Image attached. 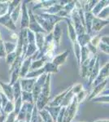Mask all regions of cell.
Listing matches in <instances>:
<instances>
[{
    "mask_svg": "<svg viewBox=\"0 0 109 122\" xmlns=\"http://www.w3.org/2000/svg\"><path fill=\"white\" fill-rule=\"evenodd\" d=\"M20 2L21 1H16V0H15V1H9V6H8L7 12L4 15L0 17V24L2 25H3V26H5L9 30L11 31L16 30V25L12 22V20L11 19V13L12 11V10L19 4Z\"/></svg>",
    "mask_w": 109,
    "mask_h": 122,
    "instance_id": "cell-1",
    "label": "cell"
},
{
    "mask_svg": "<svg viewBox=\"0 0 109 122\" xmlns=\"http://www.w3.org/2000/svg\"><path fill=\"white\" fill-rule=\"evenodd\" d=\"M78 102L76 99V96L73 97V100L71 101L70 104L66 107L64 112V118H63L62 122H72L73 118L76 117L77 112L78 111Z\"/></svg>",
    "mask_w": 109,
    "mask_h": 122,
    "instance_id": "cell-2",
    "label": "cell"
},
{
    "mask_svg": "<svg viewBox=\"0 0 109 122\" xmlns=\"http://www.w3.org/2000/svg\"><path fill=\"white\" fill-rule=\"evenodd\" d=\"M28 13H29V27H28V29L34 33H41L47 34V33L45 32L44 29L40 26V25H39L38 22L37 21V20L35 19L32 10H29V9L28 10Z\"/></svg>",
    "mask_w": 109,
    "mask_h": 122,
    "instance_id": "cell-3",
    "label": "cell"
},
{
    "mask_svg": "<svg viewBox=\"0 0 109 122\" xmlns=\"http://www.w3.org/2000/svg\"><path fill=\"white\" fill-rule=\"evenodd\" d=\"M27 1H21V29H28L29 27V13H28V8L27 7Z\"/></svg>",
    "mask_w": 109,
    "mask_h": 122,
    "instance_id": "cell-4",
    "label": "cell"
},
{
    "mask_svg": "<svg viewBox=\"0 0 109 122\" xmlns=\"http://www.w3.org/2000/svg\"><path fill=\"white\" fill-rule=\"evenodd\" d=\"M109 64L108 62L106 63L102 68H100L98 76H97L96 79L94 81V82L92 83V86H96L97 85L102 83L103 81H104L105 80L108 79V73H109Z\"/></svg>",
    "mask_w": 109,
    "mask_h": 122,
    "instance_id": "cell-5",
    "label": "cell"
},
{
    "mask_svg": "<svg viewBox=\"0 0 109 122\" xmlns=\"http://www.w3.org/2000/svg\"><path fill=\"white\" fill-rule=\"evenodd\" d=\"M19 81L22 91L32 92L35 81H36V78H21Z\"/></svg>",
    "mask_w": 109,
    "mask_h": 122,
    "instance_id": "cell-6",
    "label": "cell"
},
{
    "mask_svg": "<svg viewBox=\"0 0 109 122\" xmlns=\"http://www.w3.org/2000/svg\"><path fill=\"white\" fill-rule=\"evenodd\" d=\"M108 20H104L97 17H94L92 21V26H91V32H99L104 27L108 25Z\"/></svg>",
    "mask_w": 109,
    "mask_h": 122,
    "instance_id": "cell-7",
    "label": "cell"
},
{
    "mask_svg": "<svg viewBox=\"0 0 109 122\" xmlns=\"http://www.w3.org/2000/svg\"><path fill=\"white\" fill-rule=\"evenodd\" d=\"M108 83V79H107V80H105L104 81H103L102 83H100V84L97 85L96 86H94V89H93V90L91 91V93L90 94V95H89L88 99L91 100L92 99H94V98L97 97L98 95H99V94L104 91V90L105 88H106Z\"/></svg>",
    "mask_w": 109,
    "mask_h": 122,
    "instance_id": "cell-8",
    "label": "cell"
},
{
    "mask_svg": "<svg viewBox=\"0 0 109 122\" xmlns=\"http://www.w3.org/2000/svg\"><path fill=\"white\" fill-rule=\"evenodd\" d=\"M34 15V17L35 19L37 20V21L38 22V24L40 25V26L43 29L45 30V32L47 33H50L52 32L53 29H54V26L55 25H51V23H49L48 21L45 20L44 19H42L41 16H39L38 14H36V13H33Z\"/></svg>",
    "mask_w": 109,
    "mask_h": 122,
    "instance_id": "cell-9",
    "label": "cell"
},
{
    "mask_svg": "<svg viewBox=\"0 0 109 122\" xmlns=\"http://www.w3.org/2000/svg\"><path fill=\"white\" fill-rule=\"evenodd\" d=\"M31 63H32V57H28L23 60L21 66V69H20V76L21 78H25L27 73L29 72Z\"/></svg>",
    "mask_w": 109,
    "mask_h": 122,
    "instance_id": "cell-10",
    "label": "cell"
},
{
    "mask_svg": "<svg viewBox=\"0 0 109 122\" xmlns=\"http://www.w3.org/2000/svg\"><path fill=\"white\" fill-rule=\"evenodd\" d=\"M38 15L39 16H41L42 19L48 21L49 23H51L53 25H55L56 24L59 23V21L66 20L67 19V18H63V17H59L57 15H50V14H47V13H39Z\"/></svg>",
    "mask_w": 109,
    "mask_h": 122,
    "instance_id": "cell-11",
    "label": "cell"
},
{
    "mask_svg": "<svg viewBox=\"0 0 109 122\" xmlns=\"http://www.w3.org/2000/svg\"><path fill=\"white\" fill-rule=\"evenodd\" d=\"M52 37H53V41L55 46H59L60 45V41H61V37L63 34V30L61 29L60 25L59 23L56 24L54 26V29L52 30Z\"/></svg>",
    "mask_w": 109,
    "mask_h": 122,
    "instance_id": "cell-12",
    "label": "cell"
},
{
    "mask_svg": "<svg viewBox=\"0 0 109 122\" xmlns=\"http://www.w3.org/2000/svg\"><path fill=\"white\" fill-rule=\"evenodd\" d=\"M0 90L7 96L9 101H14L12 86H11L10 84L4 83L3 81H0Z\"/></svg>",
    "mask_w": 109,
    "mask_h": 122,
    "instance_id": "cell-13",
    "label": "cell"
},
{
    "mask_svg": "<svg viewBox=\"0 0 109 122\" xmlns=\"http://www.w3.org/2000/svg\"><path fill=\"white\" fill-rule=\"evenodd\" d=\"M100 70V65H99V58H97L95 61V64H94V67H93L92 70L90 72V74L88 77V86H92V83L94 82V81L96 79L97 76H98L99 72Z\"/></svg>",
    "mask_w": 109,
    "mask_h": 122,
    "instance_id": "cell-14",
    "label": "cell"
},
{
    "mask_svg": "<svg viewBox=\"0 0 109 122\" xmlns=\"http://www.w3.org/2000/svg\"><path fill=\"white\" fill-rule=\"evenodd\" d=\"M69 53H70V51L69 50H66L65 51H64L63 53H60V54L57 55L56 56H54V58L51 60V62L56 65L57 67H59L60 65L64 64V62L66 61L67 58H68Z\"/></svg>",
    "mask_w": 109,
    "mask_h": 122,
    "instance_id": "cell-15",
    "label": "cell"
},
{
    "mask_svg": "<svg viewBox=\"0 0 109 122\" xmlns=\"http://www.w3.org/2000/svg\"><path fill=\"white\" fill-rule=\"evenodd\" d=\"M71 86L68 87L66 90H64V91H63L62 93L59 94L58 96H56V97H55L51 102H49L48 106H52V107H59H59H60L63 99H64V98L65 97V95L67 94V93H68L69 90H70Z\"/></svg>",
    "mask_w": 109,
    "mask_h": 122,
    "instance_id": "cell-16",
    "label": "cell"
},
{
    "mask_svg": "<svg viewBox=\"0 0 109 122\" xmlns=\"http://www.w3.org/2000/svg\"><path fill=\"white\" fill-rule=\"evenodd\" d=\"M49 99H50V97H47V96L43 95L42 94H40V95H39L38 98L37 99L36 102L34 103V104L36 105V107L37 108V110L41 111V110L44 109V107L48 105Z\"/></svg>",
    "mask_w": 109,
    "mask_h": 122,
    "instance_id": "cell-17",
    "label": "cell"
},
{
    "mask_svg": "<svg viewBox=\"0 0 109 122\" xmlns=\"http://www.w3.org/2000/svg\"><path fill=\"white\" fill-rule=\"evenodd\" d=\"M94 15L90 11L89 12H84V22H85V29H86V33L90 35L91 32V26H92V21L94 19Z\"/></svg>",
    "mask_w": 109,
    "mask_h": 122,
    "instance_id": "cell-18",
    "label": "cell"
},
{
    "mask_svg": "<svg viewBox=\"0 0 109 122\" xmlns=\"http://www.w3.org/2000/svg\"><path fill=\"white\" fill-rule=\"evenodd\" d=\"M109 2L107 1V0H101V1H98V3H96L95 6L94 7V8L92 9V11H90L92 13V15H94V17H96L97 15H99V13L102 11L104 7H108V6Z\"/></svg>",
    "mask_w": 109,
    "mask_h": 122,
    "instance_id": "cell-19",
    "label": "cell"
},
{
    "mask_svg": "<svg viewBox=\"0 0 109 122\" xmlns=\"http://www.w3.org/2000/svg\"><path fill=\"white\" fill-rule=\"evenodd\" d=\"M58 1H55V0H50V1H49V0L40 1L33 6L32 11H35V10H37V9H42V10L47 9L48 7H50L51 6H52V5H54L55 3H56Z\"/></svg>",
    "mask_w": 109,
    "mask_h": 122,
    "instance_id": "cell-20",
    "label": "cell"
},
{
    "mask_svg": "<svg viewBox=\"0 0 109 122\" xmlns=\"http://www.w3.org/2000/svg\"><path fill=\"white\" fill-rule=\"evenodd\" d=\"M51 74H47L45 83L42 86V87L41 94H42L43 95L47 96V97H50L51 94Z\"/></svg>",
    "mask_w": 109,
    "mask_h": 122,
    "instance_id": "cell-21",
    "label": "cell"
},
{
    "mask_svg": "<svg viewBox=\"0 0 109 122\" xmlns=\"http://www.w3.org/2000/svg\"><path fill=\"white\" fill-rule=\"evenodd\" d=\"M45 110H47V112L50 114V116L52 118L53 121L54 122H56V120H57V117H58V115L59 113V111L61 109V107H52V106H46L44 107Z\"/></svg>",
    "mask_w": 109,
    "mask_h": 122,
    "instance_id": "cell-22",
    "label": "cell"
},
{
    "mask_svg": "<svg viewBox=\"0 0 109 122\" xmlns=\"http://www.w3.org/2000/svg\"><path fill=\"white\" fill-rule=\"evenodd\" d=\"M44 68V72L47 74H53V73H57L59 72V67L55 65L51 61H47V63L43 66Z\"/></svg>",
    "mask_w": 109,
    "mask_h": 122,
    "instance_id": "cell-23",
    "label": "cell"
},
{
    "mask_svg": "<svg viewBox=\"0 0 109 122\" xmlns=\"http://www.w3.org/2000/svg\"><path fill=\"white\" fill-rule=\"evenodd\" d=\"M47 61H48L47 59L44 56L42 57V58L39 59V60H33V61H32V63H31L30 69L31 70H37V69H39V68H43L44 64L47 62Z\"/></svg>",
    "mask_w": 109,
    "mask_h": 122,
    "instance_id": "cell-24",
    "label": "cell"
},
{
    "mask_svg": "<svg viewBox=\"0 0 109 122\" xmlns=\"http://www.w3.org/2000/svg\"><path fill=\"white\" fill-rule=\"evenodd\" d=\"M63 9V7L61 5L59 4V1L56 3H55L54 5L51 6L50 7H48L47 9L43 10L42 13H47V14L50 15H56L59 11Z\"/></svg>",
    "mask_w": 109,
    "mask_h": 122,
    "instance_id": "cell-25",
    "label": "cell"
},
{
    "mask_svg": "<svg viewBox=\"0 0 109 122\" xmlns=\"http://www.w3.org/2000/svg\"><path fill=\"white\" fill-rule=\"evenodd\" d=\"M90 35L88 34V33H84V34H82V35H78L77 36V42H78L79 46L81 47L82 46H86V45L90 42Z\"/></svg>",
    "mask_w": 109,
    "mask_h": 122,
    "instance_id": "cell-26",
    "label": "cell"
},
{
    "mask_svg": "<svg viewBox=\"0 0 109 122\" xmlns=\"http://www.w3.org/2000/svg\"><path fill=\"white\" fill-rule=\"evenodd\" d=\"M21 1L20 2L19 4L12 10V11H11V19L14 24L17 22V20H18L20 16H21Z\"/></svg>",
    "mask_w": 109,
    "mask_h": 122,
    "instance_id": "cell-27",
    "label": "cell"
},
{
    "mask_svg": "<svg viewBox=\"0 0 109 122\" xmlns=\"http://www.w3.org/2000/svg\"><path fill=\"white\" fill-rule=\"evenodd\" d=\"M90 53L89 51L88 48L86 46H82L81 47V52H80V64L84 63L85 61L87 60L88 59H90Z\"/></svg>",
    "mask_w": 109,
    "mask_h": 122,
    "instance_id": "cell-28",
    "label": "cell"
},
{
    "mask_svg": "<svg viewBox=\"0 0 109 122\" xmlns=\"http://www.w3.org/2000/svg\"><path fill=\"white\" fill-rule=\"evenodd\" d=\"M37 51V48L36 46V44L35 43H29L26 48V51H25V59L28 58V57H32Z\"/></svg>",
    "mask_w": 109,
    "mask_h": 122,
    "instance_id": "cell-29",
    "label": "cell"
},
{
    "mask_svg": "<svg viewBox=\"0 0 109 122\" xmlns=\"http://www.w3.org/2000/svg\"><path fill=\"white\" fill-rule=\"evenodd\" d=\"M12 90H13L14 100L18 99V98H20V97H21L22 90H21V85H20V81L19 80L12 85Z\"/></svg>",
    "mask_w": 109,
    "mask_h": 122,
    "instance_id": "cell-30",
    "label": "cell"
},
{
    "mask_svg": "<svg viewBox=\"0 0 109 122\" xmlns=\"http://www.w3.org/2000/svg\"><path fill=\"white\" fill-rule=\"evenodd\" d=\"M26 115H27V103H23L22 107H21L18 115H17V117H16V120L17 121H25Z\"/></svg>",
    "mask_w": 109,
    "mask_h": 122,
    "instance_id": "cell-31",
    "label": "cell"
},
{
    "mask_svg": "<svg viewBox=\"0 0 109 122\" xmlns=\"http://www.w3.org/2000/svg\"><path fill=\"white\" fill-rule=\"evenodd\" d=\"M21 100H22L23 103L34 104V101H33V94H32V93H31V92L22 91V93H21Z\"/></svg>",
    "mask_w": 109,
    "mask_h": 122,
    "instance_id": "cell-32",
    "label": "cell"
},
{
    "mask_svg": "<svg viewBox=\"0 0 109 122\" xmlns=\"http://www.w3.org/2000/svg\"><path fill=\"white\" fill-rule=\"evenodd\" d=\"M3 46H4V50L7 55L16 51V42H3Z\"/></svg>",
    "mask_w": 109,
    "mask_h": 122,
    "instance_id": "cell-33",
    "label": "cell"
},
{
    "mask_svg": "<svg viewBox=\"0 0 109 122\" xmlns=\"http://www.w3.org/2000/svg\"><path fill=\"white\" fill-rule=\"evenodd\" d=\"M43 73H45L44 68H39V69H37V70H31L28 72L25 78H37Z\"/></svg>",
    "mask_w": 109,
    "mask_h": 122,
    "instance_id": "cell-34",
    "label": "cell"
},
{
    "mask_svg": "<svg viewBox=\"0 0 109 122\" xmlns=\"http://www.w3.org/2000/svg\"><path fill=\"white\" fill-rule=\"evenodd\" d=\"M71 87H72V86H71ZM74 96L75 95L73 94V92L71 91V89H70V90H69L68 93H67V94L65 95V97L64 98V99H63L60 107H68L69 104H70L71 101L73 100Z\"/></svg>",
    "mask_w": 109,
    "mask_h": 122,
    "instance_id": "cell-35",
    "label": "cell"
},
{
    "mask_svg": "<svg viewBox=\"0 0 109 122\" xmlns=\"http://www.w3.org/2000/svg\"><path fill=\"white\" fill-rule=\"evenodd\" d=\"M38 115L44 122H54L52 118L50 116V114H49V112L47 110L42 109L41 111H38Z\"/></svg>",
    "mask_w": 109,
    "mask_h": 122,
    "instance_id": "cell-36",
    "label": "cell"
},
{
    "mask_svg": "<svg viewBox=\"0 0 109 122\" xmlns=\"http://www.w3.org/2000/svg\"><path fill=\"white\" fill-rule=\"evenodd\" d=\"M76 7V1H68V3L63 7V10L67 13L68 15L72 12V11Z\"/></svg>",
    "mask_w": 109,
    "mask_h": 122,
    "instance_id": "cell-37",
    "label": "cell"
},
{
    "mask_svg": "<svg viewBox=\"0 0 109 122\" xmlns=\"http://www.w3.org/2000/svg\"><path fill=\"white\" fill-rule=\"evenodd\" d=\"M108 15H109V7L108 6V7H104L99 13V15L96 17L100 20H108Z\"/></svg>",
    "mask_w": 109,
    "mask_h": 122,
    "instance_id": "cell-38",
    "label": "cell"
},
{
    "mask_svg": "<svg viewBox=\"0 0 109 122\" xmlns=\"http://www.w3.org/2000/svg\"><path fill=\"white\" fill-rule=\"evenodd\" d=\"M13 102H14V111L13 112H15L16 115L17 116L21 107H22V105H23V102H22V100H21V97L15 99Z\"/></svg>",
    "mask_w": 109,
    "mask_h": 122,
    "instance_id": "cell-39",
    "label": "cell"
},
{
    "mask_svg": "<svg viewBox=\"0 0 109 122\" xmlns=\"http://www.w3.org/2000/svg\"><path fill=\"white\" fill-rule=\"evenodd\" d=\"M9 6V1H0V17L4 15L7 12Z\"/></svg>",
    "mask_w": 109,
    "mask_h": 122,
    "instance_id": "cell-40",
    "label": "cell"
},
{
    "mask_svg": "<svg viewBox=\"0 0 109 122\" xmlns=\"http://www.w3.org/2000/svg\"><path fill=\"white\" fill-rule=\"evenodd\" d=\"M41 91H42V87H41V86H39L38 85H37L36 83H35L34 86H33V88L32 92H31L32 94H33V101H34V103L36 102V100H37V98H38V96L40 95Z\"/></svg>",
    "mask_w": 109,
    "mask_h": 122,
    "instance_id": "cell-41",
    "label": "cell"
},
{
    "mask_svg": "<svg viewBox=\"0 0 109 122\" xmlns=\"http://www.w3.org/2000/svg\"><path fill=\"white\" fill-rule=\"evenodd\" d=\"M16 51L10 53V54H7L5 57L6 63H7V65H9V67L13 64L14 61L16 60Z\"/></svg>",
    "mask_w": 109,
    "mask_h": 122,
    "instance_id": "cell-42",
    "label": "cell"
},
{
    "mask_svg": "<svg viewBox=\"0 0 109 122\" xmlns=\"http://www.w3.org/2000/svg\"><path fill=\"white\" fill-rule=\"evenodd\" d=\"M108 95H98L97 97L94 98L90 100L93 103H108Z\"/></svg>",
    "mask_w": 109,
    "mask_h": 122,
    "instance_id": "cell-43",
    "label": "cell"
},
{
    "mask_svg": "<svg viewBox=\"0 0 109 122\" xmlns=\"http://www.w3.org/2000/svg\"><path fill=\"white\" fill-rule=\"evenodd\" d=\"M13 111H14V102L13 101H9L8 103L6 104V106L3 109V112L5 113L6 115L12 112Z\"/></svg>",
    "mask_w": 109,
    "mask_h": 122,
    "instance_id": "cell-44",
    "label": "cell"
},
{
    "mask_svg": "<svg viewBox=\"0 0 109 122\" xmlns=\"http://www.w3.org/2000/svg\"><path fill=\"white\" fill-rule=\"evenodd\" d=\"M83 90V86L81 83H77L75 85H73L72 87H71V91L73 92V94L74 95H77L78 93H80L81 91Z\"/></svg>",
    "mask_w": 109,
    "mask_h": 122,
    "instance_id": "cell-45",
    "label": "cell"
},
{
    "mask_svg": "<svg viewBox=\"0 0 109 122\" xmlns=\"http://www.w3.org/2000/svg\"><path fill=\"white\" fill-rule=\"evenodd\" d=\"M75 96H76V99L77 100V102H78V103H82L87 97V91L85 90H82L80 93H78Z\"/></svg>",
    "mask_w": 109,
    "mask_h": 122,
    "instance_id": "cell-46",
    "label": "cell"
},
{
    "mask_svg": "<svg viewBox=\"0 0 109 122\" xmlns=\"http://www.w3.org/2000/svg\"><path fill=\"white\" fill-rule=\"evenodd\" d=\"M37 118H38V110L36 107V105H33V108L30 117V122H37Z\"/></svg>",
    "mask_w": 109,
    "mask_h": 122,
    "instance_id": "cell-47",
    "label": "cell"
},
{
    "mask_svg": "<svg viewBox=\"0 0 109 122\" xmlns=\"http://www.w3.org/2000/svg\"><path fill=\"white\" fill-rule=\"evenodd\" d=\"M47 73L42 74L41 76H39L38 77L36 78V81H35V83H36L37 85H38L39 86H41V87H42V86L44 85L45 81H46V79H47Z\"/></svg>",
    "mask_w": 109,
    "mask_h": 122,
    "instance_id": "cell-48",
    "label": "cell"
},
{
    "mask_svg": "<svg viewBox=\"0 0 109 122\" xmlns=\"http://www.w3.org/2000/svg\"><path fill=\"white\" fill-rule=\"evenodd\" d=\"M97 48H99L101 51L104 52V54H106L107 56H108V54H109V45L99 42V46H97Z\"/></svg>",
    "mask_w": 109,
    "mask_h": 122,
    "instance_id": "cell-49",
    "label": "cell"
},
{
    "mask_svg": "<svg viewBox=\"0 0 109 122\" xmlns=\"http://www.w3.org/2000/svg\"><path fill=\"white\" fill-rule=\"evenodd\" d=\"M100 38H101L100 35H96V36H94V37H93V38H90V43L91 45H93L94 46L97 47L100 42Z\"/></svg>",
    "mask_w": 109,
    "mask_h": 122,
    "instance_id": "cell-50",
    "label": "cell"
},
{
    "mask_svg": "<svg viewBox=\"0 0 109 122\" xmlns=\"http://www.w3.org/2000/svg\"><path fill=\"white\" fill-rule=\"evenodd\" d=\"M27 38L29 43H35V33L27 29Z\"/></svg>",
    "mask_w": 109,
    "mask_h": 122,
    "instance_id": "cell-51",
    "label": "cell"
},
{
    "mask_svg": "<svg viewBox=\"0 0 109 122\" xmlns=\"http://www.w3.org/2000/svg\"><path fill=\"white\" fill-rule=\"evenodd\" d=\"M16 117L17 116L16 115L15 112H12L9 113L7 115V117H6V119L4 122H15L16 121Z\"/></svg>",
    "mask_w": 109,
    "mask_h": 122,
    "instance_id": "cell-52",
    "label": "cell"
},
{
    "mask_svg": "<svg viewBox=\"0 0 109 122\" xmlns=\"http://www.w3.org/2000/svg\"><path fill=\"white\" fill-rule=\"evenodd\" d=\"M8 102H9V100L7 98V96L1 91V109L2 110L3 109V107H5L6 104L8 103Z\"/></svg>",
    "mask_w": 109,
    "mask_h": 122,
    "instance_id": "cell-53",
    "label": "cell"
},
{
    "mask_svg": "<svg viewBox=\"0 0 109 122\" xmlns=\"http://www.w3.org/2000/svg\"><path fill=\"white\" fill-rule=\"evenodd\" d=\"M7 54L4 50V46H3V40H0V58H5Z\"/></svg>",
    "mask_w": 109,
    "mask_h": 122,
    "instance_id": "cell-54",
    "label": "cell"
},
{
    "mask_svg": "<svg viewBox=\"0 0 109 122\" xmlns=\"http://www.w3.org/2000/svg\"><path fill=\"white\" fill-rule=\"evenodd\" d=\"M100 42L104 43V44H107V45H109V38H108V35H105V36L101 37Z\"/></svg>",
    "mask_w": 109,
    "mask_h": 122,
    "instance_id": "cell-55",
    "label": "cell"
},
{
    "mask_svg": "<svg viewBox=\"0 0 109 122\" xmlns=\"http://www.w3.org/2000/svg\"><path fill=\"white\" fill-rule=\"evenodd\" d=\"M6 117H7V115H6L5 113L2 114V115L0 116V122H4L5 119H6Z\"/></svg>",
    "mask_w": 109,
    "mask_h": 122,
    "instance_id": "cell-56",
    "label": "cell"
},
{
    "mask_svg": "<svg viewBox=\"0 0 109 122\" xmlns=\"http://www.w3.org/2000/svg\"><path fill=\"white\" fill-rule=\"evenodd\" d=\"M92 122H109L108 120H98V121H94Z\"/></svg>",
    "mask_w": 109,
    "mask_h": 122,
    "instance_id": "cell-57",
    "label": "cell"
},
{
    "mask_svg": "<svg viewBox=\"0 0 109 122\" xmlns=\"http://www.w3.org/2000/svg\"><path fill=\"white\" fill-rule=\"evenodd\" d=\"M2 114H3V111H2L1 107H0V116H1V115H2Z\"/></svg>",
    "mask_w": 109,
    "mask_h": 122,
    "instance_id": "cell-58",
    "label": "cell"
},
{
    "mask_svg": "<svg viewBox=\"0 0 109 122\" xmlns=\"http://www.w3.org/2000/svg\"><path fill=\"white\" fill-rule=\"evenodd\" d=\"M2 39L3 38H2V36H1V33H0V40H2Z\"/></svg>",
    "mask_w": 109,
    "mask_h": 122,
    "instance_id": "cell-59",
    "label": "cell"
},
{
    "mask_svg": "<svg viewBox=\"0 0 109 122\" xmlns=\"http://www.w3.org/2000/svg\"><path fill=\"white\" fill-rule=\"evenodd\" d=\"M17 122H25V121H17Z\"/></svg>",
    "mask_w": 109,
    "mask_h": 122,
    "instance_id": "cell-60",
    "label": "cell"
},
{
    "mask_svg": "<svg viewBox=\"0 0 109 122\" xmlns=\"http://www.w3.org/2000/svg\"><path fill=\"white\" fill-rule=\"evenodd\" d=\"M72 122H77V121H72Z\"/></svg>",
    "mask_w": 109,
    "mask_h": 122,
    "instance_id": "cell-61",
    "label": "cell"
}]
</instances>
